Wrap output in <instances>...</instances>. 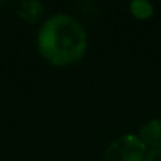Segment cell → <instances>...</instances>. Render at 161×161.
<instances>
[{
    "instance_id": "8992f818",
    "label": "cell",
    "mask_w": 161,
    "mask_h": 161,
    "mask_svg": "<svg viewBox=\"0 0 161 161\" xmlns=\"http://www.w3.org/2000/svg\"><path fill=\"white\" fill-rule=\"evenodd\" d=\"M144 161H161V150L160 148H151L146 153Z\"/></svg>"
},
{
    "instance_id": "5b68a950",
    "label": "cell",
    "mask_w": 161,
    "mask_h": 161,
    "mask_svg": "<svg viewBox=\"0 0 161 161\" xmlns=\"http://www.w3.org/2000/svg\"><path fill=\"white\" fill-rule=\"evenodd\" d=\"M130 7H131V11H133L134 16L140 17V19L148 17L151 13H153V7H151V4L147 3V2H143V0H140V2H133L130 4Z\"/></svg>"
},
{
    "instance_id": "7a4b0ae2",
    "label": "cell",
    "mask_w": 161,
    "mask_h": 161,
    "mask_svg": "<svg viewBox=\"0 0 161 161\" xmlns=\"http://www.w3.org/2000/svg\"><path fill=\"white\" fill-rule=\"evenodd\" d=\"M146 157V144L139 136L125 134L108 146L103 161H143Z\"/></svg>"
},
{
    "instance_id": "277c9868",
    "label": "cell",
    "mask_w": 161,
    "mask_h": 161,
    "mask_svg": "<svg viewBox=\"0 0 161 161\" xmlns=\"http://www.w3.org/2000/svg\"><path fill=\"white\" fill-rule=\"evenodd\" d=\"M17 14L24 20L25 23H38L44 16V6L40 2H34V0H27V2L19 3L17 7Z\"/></svg>"
},
{
    "instance_id": "6da1fadb",
    "label": "cell",
    "mask_w": 161,
    "mask_h": 161,
    "mask_svg": "<svg viewBox=\"0 0 161 161\" xmlns=\"http://www.w3.org/2000/svg\"><path fill=\"white\" fill-rule=\"evenodd\" d=\"M37 47L42 58L57 67H67L83 58L88 37L82 24L68 14H55L41 24Z\"/></svg>"
},
{
    "instance_id": "3957f363",
    "label": "cell",
    "mask_w": 161,
    "mask_h": 161,
    "mask_svg": "<svg viewBox=\"0 0 161 161\" xmlns=\"http://www.w3.org/2000/svg\"><path fill=\"white\" fill-rule=\"evenodd\" d=\"M139 137L146 146L161 150V119L151 120L140 129Z\"/></svg>"
}]
</instances>
